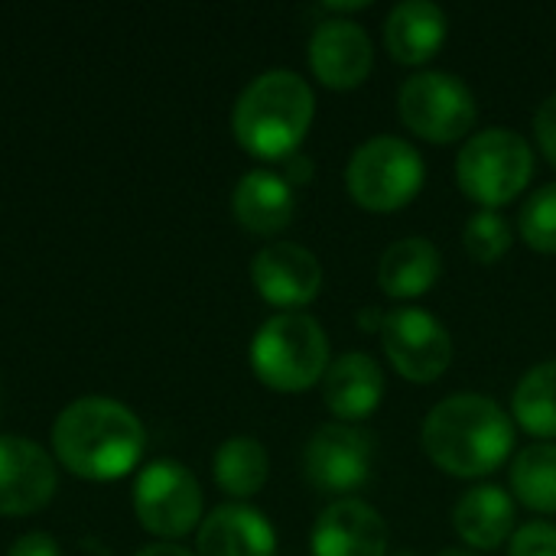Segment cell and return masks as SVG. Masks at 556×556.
I'll use <instances>...</instances> for the list:
<instances>
[{
  "label": "cell",
  "mask_w": 556,
  "mask_h": 556,
  "mask_svg": "<svg viewBox=\"0 0 556 556\" xmlns=\"http://www.w3.org/2000/svg\"><path fill=\"white\" fill-rule=\"evenodd\" d=\"M534 176V150L511 127H489L472 134L456 156L459 189L482 208L515 202Z\"/></svg>",
  "instance_id": "obj_5"
},
{
  "label": "cell",
  "mask_w": 556,
  "mask_h": 556,
  "mask_svg": "<svg viewBox=\"0 0 556 556\" xmlns=\"http://www.w3.org/2000/svg\"><path fill=\"white\" fill-rule=\"evenodd\" d=\"M212 472H215V482L225 495L244 502L267 485L270 456L254 437H231L218 446Z\"/></svg>",
  "instance_id": "obj_21"
},
{
  "label": "cell",
  "mask_w": 556,
  "mask_h": 556,
  "mask_svg": "<svg viewBox=\"0 0 556 556\" xmlns=\"http://www.w3.org/2000/svg\"><path fill=\"white\" fill-rule=\"evenodd\" d=\"M323 401L339 424H362L368 420L384 401V371L365 352L339 355L326 378H323Z\"/></svg>",
  "instance_id": "obj_15"
},
{
  "label": "cell",
  "mask_w": 556,
  "mask_h": 556,
  "mask_svg": "<svg viewBox=\"0 0 556 556\" xmlns=\"http://www.w3.org/2000/svg\"><path fill=\"white\" fill-rule=\"evenodd\" d=\"M371 65H375V46L365 26L345 16H332L316 26L309 39V68L326 88L352 91L371 75Z\"/></svg>",
  "instance_id": "obj_13"
},
{
  "label": "cell",
  "mask_w": 556,
  "mask_h": 556,
  "mask_svg": "<svg viewBox=\"0 0 556 556\" xmlns=\"http://www.w3.org/2000/svg\"><path fill=\"white\" fill-rule=\"evenodd\" d=\"M375 450L378 440L368 430L355 424H326L309 437L303 450L306 479L326 495L358 492L371 479Z\"/></svg>",
  "instance_id": "obj_10"
},
{
  "label": "cell",
  "mask_w": 556,
  "mask_h": 556,
  "mask_svg": "<svg viewBox=\"0 0 556 556\" xmlns=\"http://www.w3.org/2000/svg\"><path fill=\"white\" fill-rule=\"evenodd\" d=\"M55 495L49 453L23 437H0V515L23 518L42 511Z\"/></svg>",
  "instance_id": "obj_12"
},
{
  "label": "cell",
  "mask_w": 556,
  "mask_h": 556,
  "mask_svg": "<svg viewBox=\"0 0 556 556\" xmlns=\"http://www.w3.org/2000/svg\"><path fill=\"white\" fill-rule=\"evenodd\" d=\"M309 551L313 556H388V525L371 505L339 498L316 518Z\"/></svg>",
  "instance_id": "obj_14"
},
{
  "label": "cell",
  "mask_w": 556,
  "mask_h": 556,
  "mask_svg": "<svg viewBox=\"0 0 556 556\" xmlns=\"http://www.w3.org/2000/svg\"><path fill=\"white\" fill-rule=\"evenodd\" d=\"M518 235L531 251L556 254V182L531 192L518 218Z\"/></svg>",
  "instance_id": "obj_25"
},
{
  "label": "cell",
  "mask_w": 556,
  "mask_h": 556,
  "mask_svg": "<svg viewBox=\"0 0 556 556\" xmlns=\"http://www.w3.org/2000/svg\"><path fill=\"white\" fill-rule=\"evenodd\" d=\"M329 336L309 313L270 316L251 342L257 381L280 394H303L329 371Z\"/></svg>",
  "instance_id": "obj_4"
},
{
  "label": "cell",
  "mask_w": 556,
  "mask_h": 556,
  "mask_svg": "<svg viewBox=\"0 0 556 556\" xmlns=\"http://www.w3.org/2000/svg\"><path fill=\"white\" fill-rule=\"evenodd\" d=\"M394 556H417V554H410V551H401V554H394Z\"/></svg>",
  "instance_id": "obj_34"
},
{
  "label": "cell",
  "mask_w": 556,
  "mask_h": 556,
  "mask_svg": "<svg viewBox=\"0 0 556 556\" xmlns=\"http://www.w3.org/2000/svg\"><path fill=\"white\" fill-rule=\"evenodd\" d=\"M231 212L244 231L257 238H270L290 228L296 215V195H293V186L280 173L251 169L238 179L231 192Z\"/></svg>",
  "instance_id": "obj_17"
},
{
  "label": "cell",
  "mask_w": 556,
  "mask_h": 556,
  "mask_svg": "<svg viewBox=\"0 0 556 556\" xmlns=\"http://www.w3.org/2000/svg\"><path fill=\"white\" fill-rule=\"evenodd\" d=\"M511 492L538 515H556V443H534L511 463Z\"/></svg>",
  "instance_id": "obj_23"
},
{
  "label": "cell",
  "mask_w": 556,
  "mask_h": 556,
  "mask_svg": "<svg viewBox=\"0 0 556 556\" xmlns=\"http://www.w3.org/2000/svg\"><path fill=\"white\" fill-rule=\"evenodd\" d=\"M427 166L417 147L401 137H371L365 140L349 166H345V189L358 208L375 215L401 212L417 199L424 189Z\"/></svg>",
  "instance_id": "obj_6"
},
{
  "label": "cell",
  "mask_w": 556,
  "mask_h": 556,
  "mask_svg": "<svg viewBox=\"0 0 556 556\" xmlns=\"http://www.w3.org/2000/svg\"><path fill=\"white\" fill-rule=\"evenodd\" d=\"M397 114L407 130L427 143H456L469 137L479 117L472 88L450 72H417L397 91Z\"/></svg>",
  "instance_id": "obj_7"
},
{
  "label": "cell",
  "mask_w": 556,
  "mask_h": 556,
  "mask_svg": "<svg viewBox=\"0 0 556 556\" xmlns=\"http://www.w3.org/2000/svg\"><path fill=\"white\" fill-rule=\"evenodd\" d=\"M381 345L394 371L414 384H430L453 365V339L446 326L417 306L384 313Z\"/></svg>",
  "instance_id": "obj_9"
},
{
  "label": "cell",
  "mask_w": 556,
  "mask_h": 556,
  "mask_svg": "<svg viewBox=\"0 0 556 556\" xmlns=\"http://www.w3.org/2000/svg\"><path fill=\"white\" fill-rule=\"evenodd\" d=\"M443 274V257L427 238H401L394 241L378 264V287L391 300H417L437 287Z\"/></svg>",
  "instance_id": "obj_20"
},
{
  "label": "cell",
  "mask_w": 556,
  "mask_h": 556,
  "mask_svg": "<svg viewBox=\"0 0 556 556\" xmlns=\"http://www.w3.org/2000/svg\"><path fill=\"white\" fill-rule=\"evenodd\" d=\"M283 179H287L290 186H303V182H309V179H313V163H309V156L293 153V156L287 160Z\"/></svg>",
  "instance_id": "obj_29"
},
{
  "label": "cell",
  "mask_w": 556,
  "mask_h": 556,
  "mask_svg": "<svg viewBox=\"0 0 556 556\" xmlns=\"http://www.w3.org/2000/svg\"><path fill=\"white\" fill-rule=\"evenodd\" d=\"M134 511L143 531L179 541L202 525L199 479L176 459H156L134 482Z\"/></svg>",
  "instance_id": "obj_8"
},
{
  "label": "cell",
  "mask_w": 556,
  "mask_h": 556,
  "mask_svg": "<svg viewBox=\"0 0 556 556\" xmlns=\"http://www.w3.org/2000/svg\"><path fill=\"white\" fill-rule=\"evenodd\" d=\"M534 137H538L541 153L556 169V91L551 98H544V104L534 114Z\"/></svg>",
  "instance_id": "obj_27"
},
{
  "label": "cell",
  "mask_w": 556,
  "mask_h": 556,
  "mask_svg": "<svg viewBox=\"0 0 556 556\" xmlns=\"http://www.w3.org/2000/svg\"><path fill=\"white\" fill-rule=\"evenodd\" d=\"M195 556H277V534L257 508L222 505L199 525Z\"/></svg>",
  "instance_id": "obj_16"
},
{
  "label": "cell",
  "mask_w": 556,
  "mask_h": 556,
  "mask_svg": "<svg viewBox=\"0 0 556 556\" xmlns=\"http://www.w3.org/2000/svg\"><path fill=\"white\" fill-rule=\"evenodd\" d=\"M358 326H362L365 332H375V329L381 332V326H384V313H381L378 306H375V309L368 306V309H362V313H358Z\"/></svg>",
  "instance_id": "obj_31"
},
{
  "label": "cell",
  "mask_w": 556,
  "mask_h": 556,
  "mask_svg": "<svg viewBox=\"0 0 556 556\" xmlns=\"http://www.w3.org/2000/svg\"><path fill=\"white\" fill-rule=\"evenodd\" d=\"M508 556H556V528L547 521H531L518 528Z\"/></svg>",
  "instance_id": "obj_26"
},
{
  "label": "cell",
  "mask_w": 556,
  "mask_h": 556,
  "mask_svg": "<svg viewBox=\"0 0 556 556\" xmlns=\"http://www.w3.org/2000/svg\"><path fill=\"white\" fill-rule=\"evenodd\" d=\"M511 417L525 433L556 440V358L534 365L518 381L511 394Z\"/></svg>",
  "instance_id": "obj_22"
},
{
  "label": "cell",
  "mask_w": 556,
  "mask_h": 556,
  "mask_svg": "<svg viewBox=\"0 0 556 556\" xmlns=\"http://www.w3.org/2000/svg\"><path fill=\"white\" fill-rule=\"evenodd\" d=\"M440 556H479L476 551H459V547H453V551H443Z\"/></svg>",
  "instance_id": "obj_33"
},
{
  "label": "cell",
  "mask_w": 556,
  "mask_h": 556,
  "mask_svg": "<svg viewBox=\"0 0 556 556\" xmlns=\"http://www.w3.org/2000/svg\"><path fill=\"white\" fill-rule=\"evenodd\" d=\"M7 556H59V544L49 534L33 531V534H23Z\"/></svg>",
  "instance_id": "obj_28"
},
{
  "label": "cell",
  "mask_w": 556,
  "mask_h": 556,
  "mask_svg": "<svg viewBox=\"0 0 556 556\" xmlns=\"http://www.w3.org/2000/svg\"><path fill=\"white\" fill-rule=\"evenodd\" d=\"M424 453L453 479H482L515 450L511 417L485 394L443 397L424 420Z\"/></svg>",
  "instance_id": "obj_2"
},
{
  "label": "cell",
  "mask_w": 556,
  "mask_h": 556,
  "mask_svg": "<svg viewBox=\"0 0 556 556\" xmlns=\"http://www.w3.org/2000/svg\"><path fill=\"white\" fill-rule=\"evenodd\" d=\"M446 13L430 0H404L384 20V49L401 65L430 62L446 42Z\"/></svg>",
  "instance_id": "obj_18"
},
{
  "label": "cell",
  "mask_w": 556,
  "mask_h": 556,
  "mask_svg": "<svg viewBox=\"0 0 556 556\" xmlns=\"http://www.w3.org/2000/svg\"><path fill=\"white\" fill-rule=\"evenodd\" d=\"M456 534L476 551H498L515 538V502L498 485H476L463 492L453 508Z\"/></svg>",
  "instance_id": "obj_19"
},
{
  "label": "cell",
  "mask_w": 556,
  "mask_h": 556,
  "mask_svg": "<svg viewBox=\"0 0 556 556\" xmlns=\"http://www.w3.org/2000/svg\"><path fill=\"white\" fill-rule=\"evenodd\" d=\"M137 556H195L189 554L186 547H179V544H150V547H143V551H137Z\"/></svg>",
  "instance_id": "obj_30"
},
{
  "label": "cell",
  "mask_w": 556,
  "mask_h": 556,
  "mask_svg": "<svg viewBox=\"0 0 556 556\" xmlns=\"http://www.w3.org/2000/svg\"><path fill=\"white\" fill-rule=\"evenodd\" d=\"M52 450L72 476L114 482L137 469L147 433L130 407L111 397H81L55 417Z\"/></svg>",
  "instance_id": "obj_1"
},
{
  "label": "cell",
  "mask_w": 556,
  "mask_h": 556,
  "mask_svg": "<svg viewBox=\"0 0 556 556\" xmlns=\"http://www.w3.org/2000/svg\"><path fill=\"white\" fill-rule=\"evenodd\" d=\"M316 117V94L290 68H270L257 75L235 101L231 130L235 140L257 160H290L300 153Z\"/></svg>",
  "instance_id": "obj_3"
},
{
  "label": "cell",
  "mask_w": 556,
  "mask_h": 556,
  "mask_svg": "<svg viewBox=\"0 0 556 556\" xmlns=\"http://www.w3.org/2000/svg\"><path fill=\"white\" fill-rule=\"evenodd\" d=\"M251 280L264 303L296 313L313 303L323 290V264L319 257L293 241H274L261 248L251 261Z\"/></svg>",
  "instance_id": "obj_11"
},
{
  "label": "cell",
  "mask_w": 556,
  "mask_h": 556,
  "mask_svg": "<svg viewBox=\"0 0 556 556\" xmlns=\"http://www.w3.org/2000/svg\"><path fill=\"white\" fill-rule=\"evenodd\" d=\"M368 3L365 0H355V3H326L329 13H355V10H365Z\"/></svg>",
  "instance_id": "obj_32"
},
{
  "label": "cell",
  "mask_w": 556,
  "mask_h": 556,
  "mask_svg": "<svg viewBox=\"0 0 556 556\" xmlns=\"http://www.w3.org/2000/svg\"><path fill=\"white\" fill-rule=\"evenodd\" d=\"M463 244H466V254L472 261H479V264H498L511 251L515 235H511V225H508L505 215H498L492 208H479L466 222Z\"/></svg>",
  "instance_id": "obj_24"
}]
</instances>
